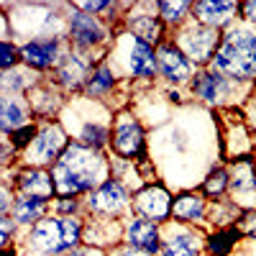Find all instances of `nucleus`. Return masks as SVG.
Segmentation results:
<instances>
[{
  "mask_svg": "<svg viewBox=\"0 0 256 256\" xmlns=\"http://www.w3.org/2000/svg\"><path fill=\"white\" fill-rule=\"evenodd\" d=\"M49 172L56 198H88L98 184L110 177V154L80 141H70Z\"/></svg>",
  "mask_w": 256,
  "mask_h": 256,
  "instance_id": "nucleus-1",
  "label": "nucleus"
},
{
  "mask_svg": "<svg viewBox=\"0 0 256 256\" xmlns=\"http://www.w3.org/2000/svg\"><path fill=\"white\" fill-rule=\"evenodd\" d=\"M113 116H116V110L110 105L77 95V98L67 100L59 120L72 141L92 146L98 152H108L110 134H113Z\"/></svg>",
  "mask_w": 256,
  "mask_h": 256,
  "instance_id": "nucleus-2",
  "label": "nucleus"
},
{
  "mask_svg": "<svg viewBox=\"0 0 256 256\" xmlns=\"http://www.w3.org/2000/svg\"><path fill=\"white\" fill-rule=\"evenodd\" d=\"M208 70L228 77L238 84L256 82V26L246 20H236L228 31H223L220 46L208 64Z\"/></svg>",
  "mask_w": 256,
  "mask_h": 256,
  "instance_id": "nucleus-3",
  "label": "nucleus"
},
{
  "mask_svg": "<svg viewBox=\"0 0 256 256\" xmlns=\"http://www.w3.org/2000/svg\"><path fill=\"white\" fill-rule=\"evenodd\" d=\"M110 62V67L116 70V74L134 84V88H146V84H154L159 80L156 72V46L146 44L144 38L120 31L113 38V46L105 56Z\"/></svg>",
  "mask_w": 256,
  "mask_h": 256,
  "instance_id": "nucleus-4",
  "label": "nucleus"
},
{
  "mask_svg": "<svg viewBox=\"0 0 256 256\" xmlns=\"http://www.w3.org/2000/svg\"><path fill=\"white\" fill-rule=\"evenodd\" d=\"M108 154L116 159L134 162L141 169V174L146 177V182L156 180L152 154H148V128L144 126V120L136 116L131 105L116 110V116H113V134H110Z\"/></svg>",
  "mask_w": 256,
  "mask_h": 256,
  "instance_id": "nucleus-5",
  "label": "nucleus"
},
{
  "mask_svg": "<svg viewBox=\"0 0 256 256\" xmlns=\"http://www.w3.org/2000/svg\"><path fill=\"white\" fill-rule=\"evenodd\" d=\"M16 44L36 36H64L67 3H6Z\"/></svg>",
  "mask_w": 256,
  "mask_h": 256,
  "instance_id": "nucleus-6",
  "label": "nucleus"
},
{
  "mask_svg": "<svg viewBox=\"0 0 256 256\" xmlns=\"http://www.w3.org/2000/svg\"><path fill=\"white\" fill-rule=\"evenodd\" d=\"M116 34L118 28H113L108 20H102L100 16L82 13L72 3H67V31H64V36H67L72 49L105 59L113 46Z\"/></svg>",
  "mask_w": 256,
  "mask_h": 256,
  "instance_id": "nucleus-7",
  "label": "nucleus"
},
{
  "mask_svg": "<svg viewBox=\"0 0 256 256\" xmlns=\"http://www.w3.org/2000/svg\"><path fill=\"white\" fill-rule=\"evenodd\" d=\"M70 134L64 131L59 118L54 120H38V134L28 144L26 152L18 154L20 166H38V169H52V164L62 156V152L70 144Z\"/></svg>",
  "mask_w": 256,
  "mask_h": 256,
  "instance_id": "nucleus-8",
  "label": "nucleus"
},
{
  "mask_svg": "<svg viewBox=\"0 0 256 256\" xmlns=\"http://www.w3.org/2000/svg\"><path fill=\"white\" fill-rule=\"evenodd\" d=\"M131 200H134V192L120 180L108 177L84 198V218L123 220L131 216Z\"/></svg>",
  "mask_w": 256,
  "mask_h": 256,
  "instance_id": "nucleus-9",
  "label": "nucleus"
},
{
  "mask_svg": "<svg viewBox=\"0 0 256 256\" xmlns=\"http://www.w3.org/2000/svg\"><path fill=\"white\" fill-rule=\"evenodd\" d=\"M169 38L180 46V52L195 64L198 70H205L208 64L216 56L218 46H220V38H223V31H216V28H208L198 20H187L182 28H177L174 34H169Z\"/></svg>",
  "mask_w": 256,
  "mask_h": 256,
  "instance_id": "nucleus-10",
  "label": "nucleus"
},
{
  "mask_svg": "<svg viewBox=\"0 0 256 256\" xmlns=\"http://www.w3.org/2000/svg\"><path fill=\"white\" fill-rule=\"evenodd\" d=\"M18 52H20V64L26 70L41 77H49L59 67L64 54L70 52V41L67 36H36V38L20 41Z\"/></svg>",
  "mask_w": 256,
  "mask_h": 256,
  "instance_id": "nucleus-11",
  "label": "nucleus"
},
{
  "mask_svg": "<svg viewBox=\"0 0 256 256\" xmlns=\"http://www.w3.org/2000/svg\"><path fill=\"white\" fill-rule=\"evenodd\" d=\"M120 31H128L138 38H144L146 44L159 46L162 41L169 38L166 26L162 24V18L156 13V6L152 0H136V3H128L123 20H120Z\"/></svg>",
  "mask_w": 256,
  "mask_h": 256,
  "instance_id": "nucleus-12",
  "label": "nucleus"
},
{
  "mask_svg": "<svg viewBox=\"0 0 256 256\" xmlns=\"http://www.w3.org/2000/svg\"><path fill=\"white\" fill-rule=\"evenodd\" d=\"M172 190L166 187V182L154 180V182H146L141 190L134 192V200H131V216L146 218L156 226H166L172 220Z\"/></svg>",
  "mask_w": 256,
  "mask_h": 256,
  "instance_id": "nucleus-13",
  "label": "nucleus"
},
{
  "mask_svg": "<svg viewBox=\"0 0 256 256\" xmlns=\"http://www.w3.org/2000/svg\"><path fill=\"white\" fill-rule=\"evenodd\" d=\"M18 246L24 248V254H36V256H64V254H70L67 244H64V230H62L59 216H46L34 228L20 233Z\"/></svg>",
  "mask_w": 256,
  "mask_h": 256,
  "instance_id": "nucleus-14",
  "label": "nucleus"
},
{
  "mask_svg": "<svg viewBox=\"0 0 256 256\" xmlns=\"http://www.w3.org/2000/svg\"><path fill=\"white\" fill-rule=\"evenodd\" d=\"M98 62H102V59H98L92 54H84V52H77V49L70 46V52L59 62V67L49 74V80L67 98H77V95H82L84 82H88V77H90V72H92V67Z\"/></svg>",
  "mask_w": 256,
  "mask_h": 256,
  "instance_id": "nucleus-15",
  "label": "nucleus"
},
{
  "mask_svg": "<svg viewBox=\"0 0 256 256\" xmlns=\"http://www.w3.org/2000/svg\"><path fill=\"white\" fill-rule=\"evenodd\" d=\"M228 169V198L236 202L241 210H254L256 208V156H236L226 162Z\"/></svg>",
  "mask_w": 256,
  "mask_h": 256,
  "instance_id": "nucleus-16",
  "label": "nucleus"
},
{
  "mask_svg": "<svg viewBox=\"0 0 256 256\" xmlns=\"http://www.w3.org/2000/svg\"><path fill=\"white\" fill-rule=\"evenodd\" d=\"M156 72L166 88H187L198 67L180 52V46L172 38H166L156 46Z\"/></svg>",
  "mask_w": 256,
  "mask_h": 256,
  "instance_id": "nucleus-17",
  "label": "nucleus"
},
{
  "mask_svg": "<svg viewBox=\"0 0 256 256\" xmlns=\"http://www.w3.org/2000/svg\"><path fill=\"white\" fill-rule=\"evenodd\" d=\"M159 256H205V230L169 220L162 226Z\"/></svg>",
  "mask_w": 256,
  "mask_h": 256,
  "instance_id": "nucleus-18",
  "label": "nucleus"
},
{
  "mask_svg": "<svg viewBox=\"0 0 256 256\" xmlns=\"http://www.w3.org/2000/svg\"><path fill=\"white\" fill-rule=\"evenodd\" d=\"M190 88V95L195 98L198 102L202 105H210V108H220V105H228L233 92H236L241 84L238 82H230L228 77L212 72V70H198L192 82L187 84Z\"/></svg>",
  "mask_w": 256,
  "mask_h": 256,
  "instance_id": "nucleus-19",
  "label": "nucleus"
},
{
  "mask_svg": "<svg viewBox=\"0 0 256 256\" xmlns=\"http://www.w3.org/2000/svg\"><path fill=\"white\" fill-rule=\"evenodd\" d=\"M208 218H210V200L202 195L198 187L174 192V200H172V220L174 223L202 228L208 233L210 230V220Z\"/></svg>",
  "mask_w": 256,
  "mask_h": 256,
  "instance_id": "nucleus-20",
  "label": "nucleus"
},
{
  "mask_svg": "<svg viewBox=\"0 0 256 256\" xmlns=\"http://www.w3.org/2000/svg\"><path fill=\"white\" fill-rule=\"evenodd\" d=\"M128 88H134V84L123 82L116 74V70L110 67V62L102 59V62H98L92 67L88 82H84V88H82V95L90 98V100H98V102H105V105L113 108V98H118V90H128Z\"/></svg>",
  "mask_w": 256,
  "mask_h": 256,
  "instance_id": "nucleus-21",
  "label": "nucleus"
},
{
  "mask_svg": "<svg viewBox=\"0 0 256 256\" xmlns=\"http://www.w3.org/2000/svg\"><path fill=\"white\" fill-rule=\"evenodd\" d=\"M120 244L128 246V248L144 251L148 256H159L162 226L146 220V218H138V216H128V218H123V238H120Z\"/></svg>",
  "mask_w": 256,
  "mask_h": 256,
  "instance_id": "nucleus-22",
  "label": "nucleus"
},
{
  "mask_svg": "<svg viewBox=\"0 0 256 256\" xmlns=\"http://www.w3.org/2000/svg\"><path fill=\"white\" fill-rule=\"evenodd\" d=\"M10 184L16 190V195H31V198H44L54 200L56 190L49 169H38V166H20L16 164L10 172Z\"/></svg>",
  "mask_w": 256,
  "mask_h": 256,
  "instance_id": "nucleus-23",
  "label": "nucleus"
},
{
  "mask_svg": "<svg viewBox=\"0 0 256 256\" xmlns=\"http://www.w3.org/2000/svg\"><path fill=\"white\" fill-rule=\"evenodd\" d=\"M238 8L241 3L236 0H198L192 3V20L216 31H228L238 20Z\"/></svg>",
  "mask_w": 256,
  "mask_h": 256,
  "instance_id": "nucleus-24",
  "label": "nucleus"
},
{
  "mask_svg": "<svg viewBox=\"0 0 256 256\" xmlns=\"http://www.w3.org/2000/svg\"><path fill=\"white\" fill-rule=\"evenodd\" d=\"M26 98L31 102V110H34L36 120H54V118H59L62 110H64V105H67V100H70L49 77L41 80Z\"/></svg>",
  "mask_w": 256,
  "mask_h": 256,
  "instance_id": "nucleus-25",
  "label": "nucleus"
},
{
  "mask_svg": "<svg viewBox=\"0 0 256 256\" xmlns=\"http://www.w3.org/2000/svg\"><path fill=\"white\" fill-rule=\"evenodd\" d=\"M36 120L26 95H0V136H10L16 128Z\"/></svg>",
  "mask_w": 256,
  "mask_h": 256,
  "instance_id": "nucleus-26",
  "label": "nucleus"
},
{
  "mask_svg": "<svg viewBox=\"0 0 256 256\" xmlns=\"http://www.w3.org/2000/svg\"><path fill=\"white\" fill-rule=\"evenodd\" d=\"M123 238V220H100L84 218V246H95L102 251H113Z\"/></svg>",
  "mask_w": 256,
  "mask_h": 256,
  "instance_id": "nucleus-27",
  "label": "nucleus"
},
{
  "mask_svg": "<svg viewBox=\"0 0 256 256\" xmlns=\"http://www.w3.org/2000/svg\"><path fill=\"white\" fill-rule=\"evenodd\" d=\"M46 216H52V200L31 198V195H16L13 208H10V218L16 220L20 233H26L28 228H34L38 220H44Z\"/></svg>",
  "mask_w": 256,
  "mask_h": 256,
  "instance_id": "nucleus-28",
  "label": "nucleus"
},
{
  "mask_svg": "<svg viewBox=\"0 0 256 256\" xmlns=\"http://www.w3.org/2000/svg\"><path fill=\"white\" fill-rule=\"evenodd\" d=\"M244 244L238 226L212 228L205 233V256H233Z\"/></svg>",
  "mask_w": 256,
  "mask_h": 256,
  "instance_id": "nucleus-29",
  "label": "nucleus"
},
{
  "mask_svg": "<svg viewBox=\"0 0 256 256\" xmlns=\"http://www.w3.org/2000/svg\"><path fill=\"white\" fill-rule=\"evenodd\" d=\"M41 80H44L41 74L26 70L24 64H20V67L0 74V95H28Z\"/></svg>",
  "mask_w": 256,
  "mask_h": 256,
  "instance_id": "nucleus-30",
  "label": "nucleus"
},
{
  "mask_svg": "<svg viewBox=\"0 0 256 256\" xmlns=\"http://www.w3.org/2000/svg\"><path fill=\"white\" fill-rule=\"evenodd\" d=\"M154 6H156V13H159L162 24L166 26L169 34L182 28L192 18V3L190 0H154Z\"/></svg>",
  "mask_w": 256,
  "mask_h": 256,
  "instance_id": "nucleus-31",
  "label": "nucleus"
},
{
  "mask_svg": "<svg viewBox=\"0 0 256 256\" xmlns=\"http://www.w3.org/2000/svg\"><path fill=\"white\" fill-rule=\"evenodd\" d=\"M228 187H230V182H228V169H226V164H212L210 169H208V174L200 180V192L210 200V202H218V200H226L228 198Z\"/></svg>",
  "mask_w": 256,
  "mask_h": 256,
  "instance_id": "nucleus-32",
  "label": "nucleus"
},
{
  "mask_svg": "<svg viewBox=\"0 0 256 256\" xmlns=\"http://www.w3.org/2000/svg\"><path fill=\"white\" fill-rule=\"evenodd\" d=\"M52 216L59 218H84V198H54Z\"/></svg>",
  "mask_w": 256,
  "mask_h": 256,
  "instance_id": "nucleus-33",
  "label": "nucleus"
},
{
  "mask_svg": "<svg viewBox=\"0 0 256 256\" xmlns=\"http://www.w3.org/2000/svg\"><path fill=\"white\" fill-rule=\"evenodd\" d=\"M20 67V52H18V44L13 38H6L0 36V74L3 72H10Z\"/></svg>",
  "mask_w": 256,
  "mask_h": 256,
  "instance_id": "nucleus-34",
  "label": "nucleus"
},
{
  "mask_svg": "<svg viewBox=\"0 0 256 256\" xmlns=\"http://www.w3.org/2000/svg\"><path fill=\"white\" fill-rule=\"evenodd\" d=\"M36 134H38V120H31V123H26V126L16 128V131H13L8 138H10L13 148L20 154V152H26V148H28V144L36 138Z\"/></svg>",
  "mask_w": 256,
  "mask_h": 256,
  "instance_id": "nucleus-35",
  "label": "nucleus"
},
{
  "mask_svg": "<svg viewBox=\"0 0 256 256\" xmlns=\"http://www.w3.org/2000/svg\"><path fill=\"white\" fill-rule=\"evenodd\" d=\"M18 238H20V228L16 226V220L10 216L0 218V251L13 246V244H18Z\"/></svg>",
  "mask_w": 256,
  "mask_h": 256,
  "instance_id": "nucleus-36",
  "label": "nucleus"
},
{
  "mask_svg": "<svg viewBox=\"0 0 256 256\" xmlns=\"http://www.w3.org/2000/svg\"><path fill=\"white\" fill-rule=\"evenodd\" d=\"M70 3H72L77 10H82V13L100 16V18H105V13L113 8V0H70Z\"/></svg>",
  "mask_w": 256,
  "mask_h": 256,
  "instance_id": "nucleus-37",
  "label": "nucleus"
},
{
  "mask_svg": "<svg viewBox=\"0 0 256 256\" xmlns=\"http://www.w3.org/2000/svg\"><path fill=\"white\" fill-rule=\"evenodd\" d=\"M236 226L241 230L244 241H256V208L254 210H244Z\"/></svg>",
  "mask_w": 256,
  "mask_h": 256,
  "instance_id": "nucleus-38",
  "label": "nucleus"
},
{
  "mask_svg": "<svg viewBox=\"0 0 256 256\" xmlns=\"http://www.w3.org/2000/svg\"><path fill=\"white\" fill-rule=\"evenodd\" d=\"M13 200H16V190H13V184H10V182H0V218L10 216Z\"/></svg>",
  "mask_w": 256,
  "mask_h": 256,
  "instance_id": "nucleus-39",
  "label": "nucleus"
},
{
  "mask_svg": "<svg viewBox=\"0 0 256 256\" xmlns=\"http://www.w3.org/2000/svg\"><path fill=\"white\" fill-rule=\"evenodd\" d=\"M0 164H6L10 169L18 164V152L13 148L10 138H6V136H0Z\"/></svg>",
  "mask_w": 256,
  "mask_h": 256,
  "instance_id": "nucleus-40",
  "label": "nucleus"
},
{
  "mask_svg": "<svg viewBox=\"0 0 256 256\" xmlns=\"http://www.w3.org/2000/svg\"><path fill=\"white\" fill-rule=\"evenodd\" d=\"M238 18L251 24V26H256V0H244L241 8H238Z\"/></svg>",
  "mask_w": 256,
  "mask_h": 256,
  "instance_id": "nucleus-41",
  "label": "nucleus"
},
{
  "mask_svg": "<svg viewBox=\"0 0 256 256\" xmlns=\"http://www.w3.org/2000/svg\"><path fill=\"white\" fill-rule=\"evenodd\" d=\"M64 256H110V251H102V248H95V246H80L70 254H64Z\"/></svg>",
  "mask_w": 256,
  "mask_h": 256,
  "instance_id": "nucleus-42",
  "label": "nucleus"
},
{
  "mask_svg": "<svg viewBox=\"0 0 256 256\" xmlns=\"http://www.w3.org/2000/svg\"><path fill=\"white\" fill-rule=\"evenodd\" d=\"M164 100H166V102H172V105H182V102H184L180 88H164Z\"/></svg>",
  "mask_w": 256,
  "mask_h": 256,
  "instance_id": "nucleus-43",
  "label": "nucleus"
},
{
  "mask_svg": "<svg viewBox=\"0 0 256 256\" xmlns=\"http://www.w3.org/2000/svg\"><path fill=\"white\" fill-rule=\"evenodd\" d=\"M110 256H148V254H144V251H136V248H128V246H116L113 251H110Z\"/></svg>",
  "mask_w": 256,
  "mask_h": 256,
  "instance_id": "nucleus-44",
  "label": "nucleus"
},
{
  "mask_svg": "<svg viewBox=\"0 0 256 256\" xmlns=\"http://www.w3.org/2000/svg\"><path fill=\"white\" fill-rule=\"evenodd\" d=\"M0 256H24V248H20L18 244H13V246H8V248L0 251Z\"/></svg>",
  "mask_w": 256,
  "mask_h": 256,
  "instance_id": "nucleus-45",
  "label": "nucleus"
},
{
  "mask_svg": "<svg viewBox=\"0 0 256 256\" xmlns=\"http://www.w3.org/2000/svg\"><path fill=\"white\" fill-rule=\"evenodd\" d=\"M10 172H13L10 166H6V164H0V182H10Z\"/></svg>",
  "mask_w": 256,
  "mask_h": 256,
  "instance_id": "nucleus-46",
  "label": "nucleus"
},
{
  "mask_svg": "<svg viewBox=\"0 0 256 256\" xmlns=\"http://www.w3.org/2000/svg\"><path fill=\"white\" fill-rule=\"evenodd\" d=\"M24 256H36V254H24Z\"/></svg>",
  "mask_w": 256,
  "mask_h": 256,
  "instance_id": "nucleus-47",
  "label": "nucleus"
}]
</instances>
